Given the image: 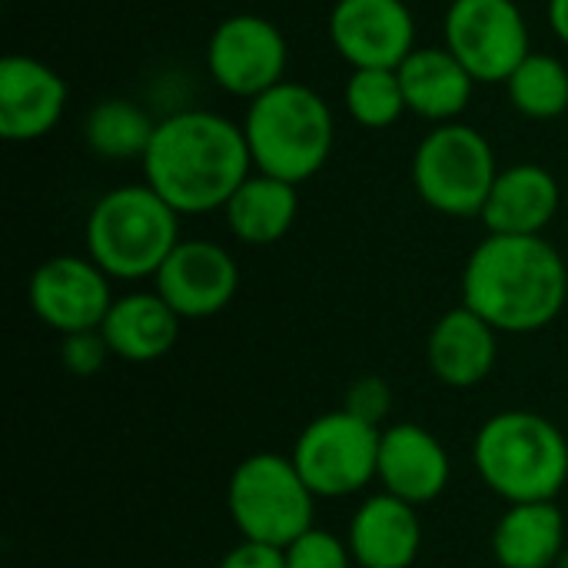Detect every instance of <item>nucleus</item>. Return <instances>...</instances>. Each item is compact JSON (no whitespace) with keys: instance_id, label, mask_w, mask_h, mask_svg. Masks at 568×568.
<instances>
[{"instance_id":"aec40b11","label":"nucleus","mask_w":568,"mask_h":568,"mask_svg":"<svg viewBox=\"0 0 568 568\" xmlns=\"http://www.w3.org/2000/svg\"><path fill=\"white\" fill-rule=\"evenodd\" d=\"M180 326L183 320L156 290H133L113 300L100 333L116 359L146 366L170 356L180 339Z\"/></svg>"},{"instance_id":"bb28decb","label":"nucleus","mask_w":568,"mask_h":568,"mask_svg":"<svg viewBox=\"0 0 568 568\" xmlns=\"http://www.w3.org/2000/svg\"><path fill=\"white\" fill-rule=\"evenodd\" d=\"M110 346L103 339L100 329H87V333H70V336H60V363L70 376L77 379H90L97 376L106 359H110Z\"/></svg>"},{"instance_id":"39448f33","label":"nucleus","mask_w":568,"mask_h":568,"mask_svg":"<svg viewBox=\"0 0 568 568\" xmlns=\"http://www.w3.org/2000/svg\"><path fill=\"white\" fill-rule=\"evenodd\" d=\"M180 240V213L146 183L106 190L83 223L87 256L120 283L153 280Z\"/></svg>"},{"instance_id":"ddd939ff","label":"nucleus","mask_w":568,"mask_h":568,"mask_svg":"<svg viewBox=\"0 0 568 568\" xmlns=\"http://www.w3.org/2000/svg\"><path fill=\"white\" fill-rule=\"evenodd\" d=\"M153 290L180 320H210L236 300L240 263L213 240H180L153 276Z\"/></svg>"},{"instance_id":"a878e982","label":"nucleus","mask_w":568,"mask_h":568,"mask_svg":"<svg viewBox=\"0 0 568 568\" xmlns=\"http://www.w3.org/2000/svg\"><path fill=\"white\" fill-rule=\"evenodd\" d=\"M283 552H286V568H356L346 539H339L329 529H316V526L310 532H303Z\"/></svg>"},{"instance_id":"6ab92c4d","label":"nucleus","mask_w":568,"mask_h":568,"mask_svg":"<svg viewBox=\"0 0 568 568\" xmlns=\"http://www.w3.org/2000/svg\"><path fill=\"white\" fill-rule=\"evenodd\" d=\"M396 73L403 83L406 110L433 126L456 123L469 110L473 93L479 87L473 73L443 43L416 47Z\"/></svg>"},{"instance_id":"412c9836","label":"nucleus","mask_w":568,"mask_h":568,"mask_svg":"<svg viewBox=\"0 0 568 568\" xmlns=\"http://www.w3.org/2000/svg\"><path fill=\"white\" fill-rule=\"evenodd\" d=\"M489 546L499 568H556L566 552V516L556 503L509 506Z\"/></svg>"},{"instance_id":"6e6552de","label":"nucleus","mask_w":568,"mask_h":568,"mask_svg":"<svg viewBox=\"0 0 568 568\" xmlns=\"http://www.w3.org/2000/svg\"><path fill=\"white\" fill-rule=\"evenodd\" d=\"M379 433L383 429L349 416L346 409H333L306 423L290 459L316 499L359 496L369 483H376Z\"/></svg>"},{"instance_id":"2eb2a0df","label":"nucleus","mask_w":568,"mask_h":568,"mask_svg":"<svg viewBox=\"0 0 568 568\" xmlns=\"http://www.w3.org/2000/svg\"><path fill=\"white\" fill-rule=\"evenodd\" d=\"M453 479V463L446 446L419 423H393L379 433V469L376 483L383 493L409 503H436Z\"/></svg>"},{"instance_id":"b1692460","label":"nucleus","mask_w":568,"mask_h":568,"mask_svg":"<svg viewBox=\"0 0 568 568\" xmlns=\"http://www.w3.org/2000/svg\"><path fill=\"white\" fill-rule=\"evenodd\" d=\"M513 110L526 120H559L568 113V67L556 53L532 50L503 83Z\"/></svg>"},{"instance_id":"20e7f679","label":"nucleus","mask_w":568,"mask_h":568,"mask_svg":"<svg viewBox=\"0 0 568 568\" xmlns=\"http://www.w3.org/2000/svg\"><path fill=\"white\" fill-rule=\"evenodd\" d=\"M243 133L256 173L300 186L329 163L336 116L320 90L300 80H283L246 103Z\"/></svg>"},{"instance_id":"f3484780","label":"nucleus","mask_w":568,"mask_h":568,"mask_svg":"<svg viewBox=\"0 0 568 568\" xmlns=\"http://www.w3.org/2000/svg\"><path fill=\"white\" fill-rule=\"evenodd\" d=\"M499 359V333L469 306L443 313L426 336V366L449 389H473L489 379Z\"/></svg>"},{"instance_id":"5701e85b","label":"nucleus","mask_w":568,"mask_h":568,"mask_svg":"<svg viewBox=\"0 0 568 568\" xmlns=\"http://www.w3.org/2000/svg\"><path fill=\"white\" fill-rule=\"evenodd\" d=\"M156 120L130 97H103L83 116V143L93 156L110 163L143 160Z\"/></svg>"},{"instance_id":"c756f323","label":"nucleus","mask_w":568,"mask_h":568,"mask_svg":"<svg viewBox=\"0 0 568 568\" xmlns=\"http://www.w3.org/2000/svg\"><path fill=\"white\" fill-rule=\"evenodd\" d=\"M546 23L552 30V37L568 47V0H549L546 3Z\"/></svg>"},{"instance_id":"9d476101","label":"nucleus","mask_w":568,"mask_h":568,"mask_svg":"<svg viewBox=\"0 0 568 568\" xmlns=\"http://www.w3.org/2000/svg\"><path fill=\"white\" fill-rule=\"evenodd\" d=\"M206 73L223 93L250 103L290 80V40L263 13H230L206 40Z\"/></svg>"},{"instance_id":"7ed1b4c3","label":"nucleus","mask_w":568,"mask_h":568,"mask_svg":"<svg viewBox=\"0 0 568 568\" xmlns=\"http://www.w3.org/2000/svg\"><path fill=\"white\" fill-rule=\"evenodd\" d=\"M473 466L483 486L509 506L556 503L568 483V439L542 413L503 409L479 426Z\"/></svg>"},{"instance_id":"a211bd4d","label":"nucleus","mask_w":568,"mask_h":568,"mask_svg":"<svg viewBox=\"0 0 568 568\" xmlns=\"http://www.w3.org/2000/svg\"><path fill=\"white\" fill-rule=\"evenodd\" d=\"M346 546L356 568H413L423 552V519L416 506L376 493L353 513Z\"/></svg>"},{"instance_id":"393cba45","label":"nucleus","mask_w":568,"mask_h":568,"mask_svg":"<svg viewBox=\"0 0 568 568\" xmlns=\"http://www.w3.org/2000/svg\"><path fill=\"white\" fill-rule=\"evenodd\" d=\"M343 103L363 130H389L409 113L396 70H353L343 87Z\"/></svg>"},{"instance_id":"f03ea898","label":"nucleus","mask_w":568,"mask_h":568,"mask_svg":"<svg viewBox=\"0 0 568 568\" xmlns=\"http://www.w3.org/2000/svg\"><path fill=\"white\" fill-rule=\"evenodd\" d=\"M566 303V256L546 236L489 233L463 266V306L499 336L539 333L562 316Z\"/></svg>"},{"instance_id":"dca6fc26","label":"nucleus","mask_w":568,"mask_h":568,"mask_svg":"<svg viewBox=\"0 0 568 568\" xmlns=\"http://www.w3.org/2000/svg\"><path fill=\"white\" fill-rule=\"evenodd\" d=\"M566 203V186L542 163H513L499 170L489 200L483 206V223L489 233L503 236H542Z\"/></svg>"},{"instance_id":"423d86ee","label":"nucleus","mask_w":568,"mask_h":568,"mask_svg":"<svg viewBox=\"0 0 568 568\" xmlns=\"http://www.w3.org/2000/svg\"><path fill=\"white\" fill-rule=\"evenodd\" d=\"M499 176L489 136L463 120L439 123L413 150L409 180L416 196L439 216H483L489 190Z\"/></svg>"},{"instance_id":"f257e3e1","label":"nucleus","mask_w":568,"mask_h":568,"mask_svg":"<svg viewBox=\"0 0 568 568\" xmlns=\"http://www.w3.org/2000/svg\"><path fill=\"white\" fill-rule=\"evenodd\" d=\"M140 166L143 183L180 216L223 213L230 196L256 173L243 123L206 106H186L156 120Z\"/></svg>"},{"instance_id":"f8f14e48","label":"nucleus","mask_w":568,"mask_h":568,"mask_svg":"<svg viewBox=\"0 0 568 568\" xmlns=\"http://www.w3.org/2000/svg\"><path fill=\"white\" fill-rule=\"evenodd\" d=\"M326 33L336 57L353 70H399L419 47L406 0H336Z\"/></svg>"},{"instance_id":"1a4fd4ad","label":"nucleus","mask_w":568,"mask_h":568,"mask_svg":"<svg viewBox=\"0 0 568 568\" xmlns=\"http://www.w3.org/2000/svg\"><path fill=\"white\" fill-rule=\"evenodd\" d=\"M443 47L476 83L496 87L532 53V30L516 0H449L443 13Z\"/></svg>"},{"instance_id":"c85d7f7f","label":"nucleus","mask_w":568,"mask_h":568,"mask_svg":"<svg viewBox=\"0 0 568 568\" xmlns=\"http://www.w3.org/2000/svg\"><path fill=\"white\" fill-rule=\"evenodd\" d=\"M216 568H286V552L276 546H263V542H236Z\"/></svg>"},{"instance_id":"cd10ccee","label":"nucleus","mask_w":568,"mask_h":568,"mask_svg":"<svg viewBox=\"0 0 568 568\" xmlns=\"http://www.w3.org/2000/svg\"><path fill=\"white\" fill-rule=\"evenodd\" d=\"M343 409H346L349 416H356V419H363V423H369V426L379 429V426L389 419V413H393V386H389L383 376H376V373L359 376V379L346 389Z\"/></svg>"},{"instance_id":"0eeeda50","label":"nucleus","mask_w":568,"mask_h":568,"mask_svg":"<svg viewBox=\"0 0 568 568\" xmlns=\"http://www.w3.org/2000/svg\"><path fill=\"white\" fill-rule=\"evenodd\" d=\"M316 503L296 463L280 453L246 456L226 483V513L236 532L276 549L293 546L313 529Z\"/></svg>"},{"instance_id":"9b49d317","label":"nucleus","mask_w":568,"mask_h":568,"mask_svg":"<svg viewBox=\"0 0 568 568\" xmlns=\"http://www.w3.org/2000/svg\"><path fill=\"white\" fill-rule=\"evenodd\" d=\"M113 300V280L90 256L77 253L43 260L27 280L30 313L57 336L100 329Z\"/></svg>"},{"instance_id":"2f4dec72","label":"nucleus","mask_w":568,"mask_h":568,"mask_svg":"<svg viewBox=\"0 0 568 568\" xmlns=\"http://www.w3.org/2000/svg\"><path fill=\"white\" fill-rule=\"evenodd\" d=\"M566 206H568V180H566Z\"/></svg>"},{"instance_id":"4468645a","label":"nucleus","mask_w":568,"mask_h":568,"mask_svg":"<svg viewBox=\"0 0 568 568\" xmlns=\"http://www.w3.org/2000/svg\"><path fill=\"white\" fill-rule=\"evenodd\" d=\"M67 80L47 60L7 53L0 60V136L7 143H33L50 136L67 113Z\"/></svg>"},{"instance_id":"7c9ffc66","label":"nucleus","mask_w":568,"mask_h":568,"mask_svg":"<svg viewBox=\"0 0 568 568\" xmlns=\"http://www.w3.org/2000/svg\"><path fill=\"white\" fill-rule=\"evenodd\" d=\"M556 568H568V546H566V552L559 556V562H556Z\"/></svg>"},{"instance_id":"4be33fe9","label":"nucleus","mask_w":568,"mask_h":568,"mask_svg":"<svg viewBox=\"0 0 568 568\" xmlns=\"http://www.w3.org/2000/svg\"><path fill=\"white\" fill-rule=\"evenodd\" d=\"M300 216V186L253 173L223 206L226 230L243 246H273L280 243Z\"/></svg>"}]
</instances>
